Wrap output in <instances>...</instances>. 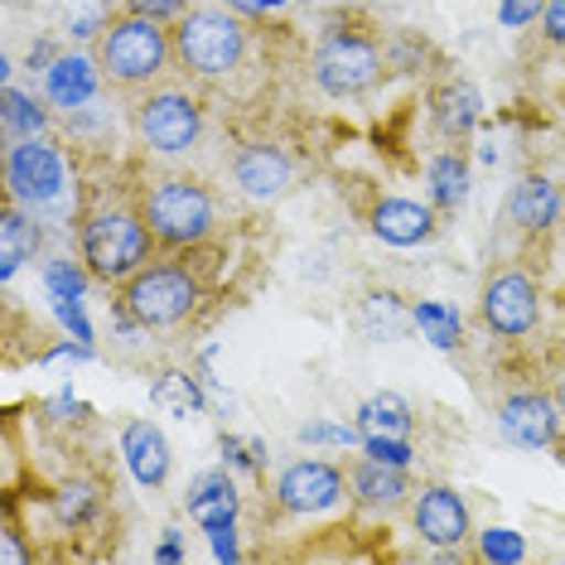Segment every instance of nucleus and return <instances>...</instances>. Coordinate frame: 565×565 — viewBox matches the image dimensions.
Segmentation results:
<instances>
[{
	"mask_svg": "<svg viewBox=\"0 0 565 565\" xmlns=\"http://www.w3.org/2000/svg\"><path fill=\"white\" fill-rule=\"evenodd\" d=\"M174 58V30H164V20L150 15H121L107 24V34L97 40V63L102 78L121 83V87H146L156 83Z\"/></svg>",
	"mask_w": 565,
	"mask_h": 565,
	"instance_id": "1",
	"label": "nucleus"
},
{
	"mask_svg": "<svg viewBox=\"0 0 565 565\" xmlns=\"http://www.w3.org/2000/svg\"><path fill=\"white\" fill-rule=\"evenodd\" d=\"M174 58L194 78H227L247 58V30L217 6H194L174 20Z\"/></svg>",
	"mask_w": 565,
	"mask_h": 565,
	"instance_id": "2",
	"label": "nucleus"
},
{
	"mask_svg": "<svg viewBox=\"0 0 565 565\" xmlns=\"http://www.w3.org/2000/svg\"><path fill=\"white\" fill-rule=\"evenodd\" d=\"M150 233L146 213L107 209L83 223V262L97 280H131L140 266H150Z\"/></svg>",
	"mask_w": 565,
	"mask_h": 565,
	"instance_id": "3",
	"label": "nucleus"
},
{
	"mask_svg": "<svg viewBox=\"0 0 565 565\" xmlns=\"http://www.w3.org/2000/svg\"><path fill=\"white\" fill-rule=\"evenodd\" d=\"M146 223L156 233L160 247H194L213 233V194L189 174L160 179L146 194Z\"/></svg>",
	"mask_w": 565,
	"mask_h": 565,
	"instance_id": "4",
	"label": "nucleus"
},
{
	"mask_svg": "<svg viewBox=\"0 0 565 565\" xmlns=\"http://www.w3.org/2000/svg\"><path fill=\"white\" fill-rule=\"evenodd\" d=\"M121 305L131 310V319L140 329H170L179 319L194 315L199 305V276L179 262H156L140 266V271L126 280Z\"/></svg>",
	"mask_w": 565,
	"mask_h": 565,
	"instance_id": "5",
	"label": "nucleus"
},
{
	"mask_svg": "<svg viewBox=\"0 0 565 565\" xmlns=\"http://www.w3.org/2000/svg\"><path fill=\"white\" fill-rule=\"evenodd\" d=\"M377 78H382V54L363 34L339 30L315 49V83L324 87L329 97H363L377 87Z\"/></svg>",
	"mask_w": 565,
	"mask_h": 565,
	"instance_id": "6",
	"label": "nucleus"
},
{
	"mask_svg": "<svg viewBox=\"0 0 565 565\" xmlns=\"http://www.w3.org/2000/svg\"><path fill=\"white\" fill-rule=\"evenodd\" d=\"M136 131L150 150L160 156H179L189 150L203 131V107L189 93H150L136 107Z\"/></svg>",
	"mask_w": 565,
	"mask_h": 565,
	"instance_id": "7",
	"label": "nucleus"
},
{
	"mask_svg": "<svg viewBox=\"0 0 565 565\" xmlns=\"http://www.w3.org/2000/svg\"><path fill=\"white\" fill-rule=\"evenodd\" d=\"M6 184H10V199H15V203L40 209V203L58 199L63 184H68V174H63V156L49 146L44 136L15 140V146H10V156H6Z\"/></svg>",
	"mask_w": 565,
	"mask_h": 565,
	"instance_id": "8",
	"label": "nucleus"
},
{
	"mask_svg": "<svg viewBox=\"0 0 565 565\" xmlns=\"http://www.w3.org/2000/svg\"><path fill=\"white\" fill-rule=\"evenodd\" d=\"M483 324L498 333V339H522V333L536 329L542 319V295H536V280L522 271H498L483 286Z\"/></svg>",
	"mask_w": 565,
	"mask_h": 565,
	"instance_id": "9",
	"label": "nucleus"
},
{
	"mask_svg": "<svg viewBox=\"0 0 565 565\" xmlns=\"http://www.w3.org/2000/svg\"><path fill=\"white\" fill-rule=\"evenodd\" d=\"M498 426L512 445L522 449H546L561 435V406L556 396L546 392H512L503 406H498Z\"/></svg>",
	"mask_w": 565,
	"mask_h": 565,
	"instance_id": "10",
	"label": "nucleus"
},
{
	"mask_svg": "<svg viewBox=\"0 0 565 565\" xmlns=\"http://www.w3.org/2000/svg\"><path fill=\"white\" fill-rule=\"evenodd\" d=\"M276 498L286 512H324L343 498V469L324 465V459H300L280 473Z\"/></svg>",
	"mask_w": 565,
	"mask_h": 565,
	"instance_id": "11",
	"label": "nucleus"
},
{
	"mask_svg": "<svg viewBox=\"0 0 565 565\" xmlns=\"http://www.w3.org/2000/svg\"><path fill=\"white\" fill-rule=\"evenodd\" d=\"M290 174H295L290 156L280 146H266V140L242 146L237 160H233V179L242 184V194L256 199V203H276L290 189Z\"/></svg>",
	"mask_w": 565,
	"mask_h": 565,
	"instance_id": "12",
	"label": "nucleus"
},
{
	"mask_svg": "<svg viewBox=\"0 0 565 565\" xmlns=\"http://www.w3.org/2000/svg\"><path fill=\"white\" fill-rule=\"evenodd\" d=\"M411 518H416L420 542H430V546H465L469 542V508L455 488H440V483L426 488V493L416 498V508H411Z\"/></svg>",
	"mask_w": 565,
	"mask_h": 565,
	"instance_id": "13",
	"label": "nucleus"
},
{
	"mask_svg": "<svg viewBox=\"0 0 565 565\" xmlns=\"http://www.w3.org/2000/svg\"><path fill=\"white\" fill-rule=\"evenodd\" d=\"M372 233L392 247H416L435 233V203H416V199H382L372 209Z\"/></svg>",
	"mask_w": 565,
	"mask_h": 565,
	"instance_id": "14",
	"label": "nucleus"
},
{
	"mask_svg": "<svg viewBox=\"0 0 565 565\" xmlns=\"http://www.w3.org/2000/svg\"><path fill=\"white\" fill-rule=\"evenodd\" d=\"M121 455H126V465H131L136 483L160 488L170 479V440H164V430L156 420H131L121 435Z\"/></svg>",
	"mask_w": 565,
	"mask_h": 565,
	"instance_id": "15",
	"label": "nucleus"
},
{
	"mask_svg": "<svg viewBox=\"0 0 565 565\" xmlns=\"http://www.w3.org/2000/svg\"><path fill=\"white\" fill-rule=\"evenodd\" d=\"M97 78H102V63L87 58V54H58L54 63L44 68V93L54 107H83V102H93L97 93Z\"/></svg>",
	"mask_w": 565,
	"mask_h": 565,
	"instance_id": "16",
	"label": "nucleus"
},
{
	"mask_svg": "<svg viewBox=\"0 0 565 565\" xmlns=\"http://www.w3.org/2000/svg\"><path fill=\"white\" fill-rule=\"evenodd\" d=\"M508 217L522 227V233H542V227H551L561 217V194H556V184L542 174H526L512 184V194H508Z\"/></svg>",
	"mask_w": 565,
	"mask_h": 565,
	"instance_id": "17",
	"label": "nucleus"
},
{
	"mask_svg": "<svg viewBox=\"0 0 565 565\" xmlns=\"http://www.w3.org/2000/svg\"><path fill=\"white\" fill-rule=\"evenodd\" d=\"M40 242H44L40 223H34V217L24 213L15 199H10V203H6V213H0V280H10L24 262H34Z\"/></svg>",
	"mask_w": 565,
	"mask_h": 565,
	"instance_id": "18",
	"label": "nucleus"
},
{
	"mask_svg": "<svg viewBox=\"0 0 565 565\" xmlns=\"http://www.w3.org/2000/svg\"><path fill=\"white\" fill-rule=\"evenodd\" d=\"M479 111H483V102L469 83H445L430 93V121L440 126V136H449V140H465L473 126H479Z\"/></svg>",
	"mask_w": 565,
	"mask_h": 565,
	"instance_id": "19",
	"label": "nucleus"
},
{
	"mask_svg": "<svg viewBox=\"0 0 565 565\" xmlns=\"http://www.w3.org/2000/svg\"><path fill=\"white\" fill-rule=\"evenodd\" d=\"M189 518H194L203 532H213V526H227L237 522V488L227 473H203L194 483V493H189Z\"/></svg>",
	"mask_w": 565,
	"mask_h": 565,
	"instance_id": "20",
	"label": "nucleus"
},
{
	"mask_svg": "<svg viewBox=\"0 0 565 565\" xmlns=\"http://www.w3.org/2000/svg\"><path fill=\"white\" fill-rule=\"evenodd\" d=\"M353 493L363 508H396L406 498V473L396 465H382V459H363L353 469Z\"/></svg>",
	"mask_w": 565,
	"mask_h": 565,
	"instance_id": "21",
	"label": "nucleus"
},
{
	"mask_svg": "<svg viewBox=\"0 0 565 565\" xmlns=\"http://www.w3.org/2000/svg\"><path fill=\"white\" fill-rule=\"evenodd\" d=\"M358 430H363V435H396V440H406V435H411V406L396 392L367 396V402L358 406Z\"/></svg>",
	"mask_w": 565,
	"mask_h": 565,
	"instance_id": "22",
	"label": "nucleus"
},
{
	"mask_svg": "<svg viewBox=\"0 0 565 565\" xmlns=\"http://www.w3.org/2000/svg\"><path fill=\"white\" fill-rule=\"evenodd\" d=\"M426 184H430L435 209H459L469 199V164L459 156H435L426 170Z\"/></svg>",
	"mask_w": 565,
	"mask_h": 565,
	"instance_id": "23",
	"label": "nucleus"
},
{
	"mask_svg": "<svg viewBox=\"0 0 565 565\" xmlns=\"http://www.w3.org/2000/svg\"><path fill=\"white\" fill-rule=\"evenodd\" d=\"M111 24V0H58V30L73 40H102Z\"/></svg>",
	"mask_w": 565,
	"mask_h": 565,
	"instance_id": "24",
	"label": "nucleus"
},
{
	"mask_svg": "<svg viewBox=\"0 0 565 565\" xmlns=\"http://www.w3.org/2000/svg\"><path fill=\"white\" fill-rule=\"evenodd\" d=\"M406 324H416V319H411V310L392 290H372L363 300V329L372 339H402Z\"/></svg>",
	"mask_w": 565,
	"mask_h": 565,
	"instance_id": "25",
	"label": "nucleus"
},
{
	"mask_svg": "<svg viewBox=\"0 0 565 565\" xmlns=\"http://www.w3.org/2000/svg\"><path fill=\"white\" fill-rule=\"evenodd\" d=\"M411 319H416L420 339H430L435 349H455L459 333H465V324H459V315L449 310V305H440V300H420L416 310H411Z\"/></svg>",
	"mask_w": 565,
	"mask_h": 565,
	"instance_id": "26",
	"label": "nucleus"
},
{
	"mask_svg": "<svg viewBox=\"0 0 565 565\" xmlns=\"http://www.w3.org/2000/svg\"><path fill=\"white\" fill-rule=\"evenodd\" d=\"M44 126H49V111L40 107V102L24 97L20 87H6V136H10V146H15V140H30V136H44Z\"/></svg>",
	"mask_w": 565,
	"mask_h": 565,
	"instance_id": "27",
	"label": "nucleus"
},
{
	"mask_svg": "<svg viewBox=\"0 0 565 565\" xmlns=\"http://www.w3.org/2000/svg\"><path fill=\"white\" fill-rule=\"evenodd\" d=\"M150 402L160 411H174V416H194L203 406V392L194 387V377H184V372H164L156 387H150Z\"/></svg>",
	"mask_w": 565,
	"mask_h": 565,
	"instance_id": "28",
	"label": "nucleus"
},
{
	"mask_svg": "<svg viewBox=\"0 0 565 565\" xmlns=\"http://www.w3.org/2000/svg\"><path fill=\"white\" fill-rule=\"evenodd\" d=\"M97 503H102L97 483H87V479H78V483H63L58 493H54V518H58L63 526H78V522L93 518Z\"/></svg>",
	"mask_w": 565,
	"mask_h": 565,
	"instance_id": "29",
	"label": "nucleus"
},
{
	"mask_svg": "<svg viewBox=\"0 0 565 565\" xmlns=\"http://www.w3.org/2000/svg\"><path fill=\"white\" fill-rule=\"evenodd\" d=\"M479 556H483V561H503V565H512V561H522V556H526V546H522V536H518V532H508V526H488V532L479 536Z\"/></svg>",
	"mask_w": 565,
	"mask_h": 565,
	"instance_id": "30",
	"label": "nucleus"
},
{
	"mask_svg": "<svg viewBox=\"0 0 565 565\" xmlns=\"http://www.w3.org/2000/svg\"><path fill=\"white\" fill-rule=\"evenodd\" d=\"M87 276H93V271H78L73 262H49L44 266V280H49V290H54V300H78L83 286H87Z\"/></svg>",
	"mask_w": 565,
	"mask_h": 565,
	"instance_id": "31",
	"label": "nucleus"
},
{
	"mask_svg": "<svg viewBox=\"0 0 565 565\" xmlns=\"http://www.w3.org/2000/svg\"><path fill=\"white\" fill-rule=\"evenodd\" d=\"M363 455L382 459V465H396V469L411 465V449H406V440H396V435H363Z\"/></svg>",
	"mask_w": 565,
	"mask_h": 565,
	"instance_id": "32",
	"label": "nucleus"
},
{
	"mask_svg": "<svg viewBox=\"0 0 565 565\" xmlns=\"http://www.w3.org/2000/svg\"><path fill=\"white\" fill-rule=\"evenodd\" d=\"M542 10H546V0H503V6H498V24H503V30H522V24H532Z\"/></svg>",
	"mask_w": 565,
	"mask_h": 565,
	"instance_id": "33",
	"label": "nucleus"
},
{
	"mask_svg": "<svg viewBox=\"0 0 565 565\" xmlns=\"http://www.w3.org/2000/svg\"><path fill=\"white\" fill-rule=\"evenodd\" d=\"M300 440L305 445H358L363 430H353V426H305Z\"/></svg>",
	"mask_w": 565,
	"mask_h": 565,
	"instance_id": "34",
	"label": "nucleus"
},
{
	"mask_svg": "<svg viewBox=\"0 0 565 565\" xmlns=\"http://www.w3.org/2000/svg\"><path fill=\"white\" fill-rule=\"evenodd\" d=\"M542 30H546V40H551V44H561V49H565V0H546V10H542Z\"/></svg>",
	"mask_w": 565,
	"mask_h": 565,
	"instance_id": "35",
	"label": "nucleus"
},
{
	"mask_svg": "<svg viewBox=\"0 0 565 565\" xmlns=\"http://www.w3.org/2000/svg\"><path fill=\"white\" fill-rule=\"evenodd\" d=\"M131 10L150 20H170V15H184V0H131Z\"/></svg>",
	"mask_w": 565,
	"mask_h": 565,
	"instance_id": "36",
	"label": "nucleus"
},
{
	"mask_svg": "<svg viewBox=\"0 0 565 565\" xmlns=\"http://www.w3.org/2000/svg\"><path fill=\"white\" fill-rule=\"evenodd\" d=\"M213 556L217 561H237V536H233V522H227V526H213Z\"/></svg>",
	"mask_w": 565,
	"mask_h": 565,
	"instance_id": "37",
	"label": "nucleus"
},
{
	"mask_svg": "<svg viewBox=\"0 0 565 565\" xmlns=\"http://www.w3.org/2000/svg\"><path fill=\"white\" fill-rule=\"evenodd\" d=\"M156 556L160 561H184V551H179V536L170 532V536H164V542H160V551H156Z\"/></svg>",
	"mask_w": 565,
	"mask_h": 565,
	"instance_id": "38",
	"label": "nucleus"
},
{
	"mask_svg": "<svg viewBox=\"0 0 565 565\" xmlns=\"http://www.w3.org/2000/svg\"><path fill=\"white\" fill-rule=\"evenodd\" d=\"M34 63H54V49H49V44H34V49H30V68H34Z\"/></svg>",
	"mask_w": 565,
	"mask_h": 565,
	"instance_id": "39",
	"label": "nucleus"
},
{
	"mask_svg": "<svg viewBox=\"0 0 565 565\" xmlns=\"http://www.w3.org/2000/svg\"><path fill=\"white\" fill-rule=\"evenodd\" d=\"M6 561H10V565H20V561H24V551H20V542H15L10 532H6Z\"/></svg>",
	"mask_w": 565,
	"mask_h": 565,
	"instance_id": "40",
	"label": "nucleus"
},
{
	"mask_svg": "<svg viewBox=\"0 0 565 565\" xmlns=\"http://www.w3.org/2000/svg\"><path fill=\"white\" fill-rule=\"evenodd\" d=\"M233 6L242 10V15H256V10H266V6H262V0H233Z\"/></svg>",
	"mask_w": 565,
	"mask_h": 565,
	"instance_id": "41",
	"label": "nucleus"
},
{
	"mask_svg": "<svg viewBox=\"0 0 565 565\" xmlns=\"http://www.w3.org/2000/svg\"><path fill=\"white\" fill-rule=\"evenodd\" d=\"M556 406H561V416H565V377L556 382Z\"/></svg>",
	"mask_w": 565,
	"mask_h": 565,
	"instance_id": "42",
	"label": "nucleus"
},
{
	"mask_svg": "<svg viewBox=\"0 0 565 565\" xmlns=\"http://www.w3.org/2000/svg\"><path fill=\"white\" fill-rule=\"evenodd\" d=\"M262 6H286V0H262Z\"/></svg>",
	"mask_w": 565,
	"mask_h": 565,
	"instance_id": "43",
	"label": "nucleus"
}]
</instances>
